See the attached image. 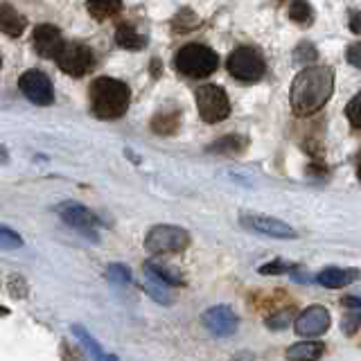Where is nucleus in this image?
<instances>
[{"instance_id":"1","label":"nucleus","mask_w":361,"mask_h":361,"mask_svg":"<svg viewBox=\"0 0 361 361\" xmlns=\"http://www.w3.org/2000/svg\"><path fill=\"white\" fill-rule=\"evenodd\" d=\"M334 91V72L327 66H307L291 81L289 104L294 115L307 118L330 102Z\"/></svg>"},{"instance_id":"2","label":"nucleus","mask_w":361,"mask_h":361,"mask_svg":"<svg viewBox=\"0 0 361 361\" xmlns=\"http://www.w3.org/2000/svg\"><path fill=\"white\" fill-rule=\"evenodd\" d=\"M88 100H91V109L98 118L115 120V118H122V115L126 113V109H129L131 91L120 79L100 77L91 84Z\"/></svg>"},{"instance_id":"3","label":"nucleus","mask_w":361,"mask_h":361,"mask_svg":"<svg viewBox=\"0 0 361 361\" xmlns=\"http://www.w3.org/2000/svg\"><path fill=\"white\" fill-rule=\"evenodd\" d=\"M176 70L180 75L201 79L212 75L219 68V55L208 46L201 44H188L176 52V61H174Z\"/></svg>"},{"instance_id":"4","label":"nucleus","mask_w":361,"mask_h":361,"mask_svg":"<svg viewBox=\"0 0 361 361\" xmlns=\"http://www.w3.org/2000/svg\"><path fill=\"white\" fill-rule=\"evenodd\" d=\"M190 247V232L178 226H154L145 237V249L152 256H172V253H183Z\"/></svg>"},{"instance_id":"5","label":"nucleus","mask_w":361,"mask_h":361,"mask_svg":"<svg viewBox=\"0 0 361 361\" xmlns=\"http://www.w3.org/2000/svg\"><path fill=\"white\" fill-rule=\"evenodd\" d=\"M226 68L230 75L239 81H258L262 79L264 72H267V61H264V57L256 48L242 46L230 52Z\"/></svg>"},{"instance_id":"6","label":"nucleus","mask_w":361,"mask_h":361,"mask_svg":"<svg viewBox=\"0 0 361 361\" xmlns=\"http://www.w3.org/2000/svg\"><path fill=\"white\" fill-rule=\"evenodd\" d=\"M197 109L201 120L208 124H217L230 115V100L221 86L206 84V86L197 88Z\"/></svg>"},{"instance_id":"7","label":"nucleus","mask_w":361,"mask_h":361,"mask_svg":"<svg viewBox=\"0 0 361 361\" xmlns=\"http://www.w3.org/2000/svg\"><path fill=\"white\" fill-rule=\"evenodd\" d=\"M57 66L70 77H84L95 68V55L84 44H66L57 57Z\"/></svg>"},{"instance_id":"8","label":"nucleus","mask_w":361,"mask_h":361,"mask_svg":"<svg viewBox=\"0 0 361 361\" xmlns=\"http://www.w3.org/2000/svg\"><path fill=\"white\" fill-rule=\"evenodd\" d=\"M18 88L32 104L48 106V104L55 102V88H52L50 77L46 75V72L37 70V68L25 70L23 75H20Z\"/></svg>"},{"instance_id":"9","label":"nucleus","mask_w":361,"mask_h":361,"mask_svg":"<svg viewBox=\"0 0 361 361\" xmlns=\"http://www.w3.org/2000/svg\"><path fill=\"white\" fill-rule=\"evenodd\" d=\"M59 217L66 221L70 228H75L79 232H84L88 239H98V226H100V219L93 215L88 208H84L75 201H66V204L57 206Z\"/></svg>"},{"instance_id":"10","label":"nucleus","mask_w":361,"mask_h":361,"mask_svg":"<svg viewBox=\"0 0 361 361\" xmlns=\"http://www.w3.org/2000/svg\"><path fill=\"white\" fill-rule=\"evenodd\" d=\"M330 321H332L330 312H327L323 305H312V307H307L298 318H296L294 327L301 336L314 339V336H321L330 330Z\"/></svg>"},{"instance_id":"11","label":"nucleus","mask_w":361,"mask_h":361,"mask_svg":"<svg viewBox=\"0 0 361 361\" xmlns=\"http://www.w3.org/2000/svg\"><path fill=\"white\" fill-rule=\"evenodd\" d=\"M239 221H242V226H247L253 232H260V235H269L275 239H294L296 237V230L289 224H284L282 219H275V217L244 215Z\"/></svg>"},{"instance_id":"12","label":"nucleus","mask_w":361,"mask_h":361,"mask_svg":"<svg viewBox=\"0 0 361 361\" xmlns=\"http://www.w3.org/2000/svg\"><path fill=\"white\" fill-rule=\"evenodd\" d=\"M204 323L215 336H230V334H235L239 318L230 307L217 305V307H210V310L204 314Z\"/></svg>"},{"instance_id":"13","label":"nucleus","mask_w":361,"mask_h":361,"mask_svg":"<svg viewBox=\"0 0 361 361\" xmlns=\"http://www.w3.org/2000/svg\"><path fill=\"white\" fill-rule=\"evenodd\" d=\"M32 46H34L39 57L57 59L61 48L66 46V44H63V37H61L59 27H55V25H39L34 29V37H32Z\"/></svg>"},{"instance_id":"14","label":"nucleus","mask_w":361,"mask_h":361,"mask_svg":"<svg viewBox=\"0 0 361 361\" xmlns=\"http://www.w3.org/2000/svg\"><path fill=\"white\" fill-rule=\"evenodd\" d=\"M361 278V271L359 269H339V267H330V269H323L318 273V282L327 289H341V287L353 284Z\"/></svg>"},{"instance_id":"15","label":"nucleus","mask_w":361,"mask_h":361,"mask_svg":"<svg viewBox=\"0 0 361 361\" xmlns=\"http://www.w3.org/2000/svg\"><path fill=\"white\" fill-rule=\"evenodd\" d=\"M25 29V18L9 3H0V32L7 37H20Z\"/></svg>"},{"instance_id":"16","label":"nucleus","mask_w":361,"mask_h":361,"mask_svg":"<svg viewBox=\"0 0 361 361\" xmlns=\"http://www.w3.org/2000/svg\"><path fill=\"white\" fill-rule=\"evenodd\" d=\"M145 271H147V278H154L161 284L167 287H183V278L180 273L172 267H163V264H156V262H147L145 264Z\"/></svg>"},{"instance_id":"17","label":"nucleus","mask_w":361,"mask_h":361,"mask_svg":"<svg viewBox=\"0 0 361 361\" xmlns=\"http://www.w3.org/2000/svg\"><path fill=\"white\" fill-rule=\"evenodd\" d=\"M115 41H118V46L124 50H143L147 46L145 34H140L131 23H122L118 27V32H115Z\"/></svg>"},{"instance_id":"18","label":"nucleus","mask_w":361,"mask_h":361,"mask_svg":"<svg viewBox=\"0 0 361 361\" xmlns=\"http://www.w3.org/2000/svg\"><path fill=\"white\" fill-rule=\"evenodd\" d=\"M86 9L95 20H109L122 12V0H88Z\"/></svg>"},{"instance_id":"19","label":"nucleus","mask_w":361,"mask_h":361,"mask_svg":"<svg viewBox=\"0 0 361 361\" xmlns=\"http://www.w3.org/2000/svg\"><path fill=\"white\" fill-rule=\"evenodd\" d=\"M178 124H180V113L178 111H158L154 115V120H152V129L156 133H161V136H169V133H174L178 129Z\"/></svg>"},{"instance_id":"20","label":"nucleus","mask_w":361,"mask_h":361,"mask_svg":"<svg viewBox=\"0 0 361 361\" xmlns=\"http://www.w3.org/2000/svg\"><path fill=\"white\" fill-rule=\"evenodd\" d=\"M325 346L321 341H303V343H294L287 350V359H318L323 357Z\"/></svg>"},{"instance_id":"21","label":"nucleus","mask_w":361,"mask_h":361,"mask_svg":"<svg viewBox=\"0 0 361 361\" xmlns=\"http://www.w3.org/2000/svg\"><path fill=\"white\" fill-rule=\"evenodd\" d=\"M289 16H291L294 23H298L303 27L314 23V12H312V7L307 5V0H294L291 7H289Z\"/></svg>"},{"instance_id":"22","label":"nucleus","mask_w":361,"mask_h":361,"mask_svg":"<svg viewBox=\"0 0 361 361\" xmlns=\"http://www.w3.org/2000/svg\"><path fill=\"white\" fill-rule=\"evenodd\" d=\"M242 145H244V140L239 136H226V138H221V140L212 143L208 152H212V154H239L244 150Z\"/></svg>"},{"instance_id":"23","label":"nucleus","mask_w":361,"mask_h":361,"mask_svg":"<svg viewBox=\"0 0 361 361\" xmlns=\"http://www.w3.org/2000/svg\"><path fill=\"white\" fill-rule=\"evenodd\" d=\"M199 25H201L199 16H195L192 12H190V9H183V12H178V14L174 16V20H172L174 32H180V34H183V32L195 29V27H199Z\"/></svg>"},{"instance_id":"24","label":"nucleus","mask_w":361,"mask_h":361,"mask_svg":"<svg viewBox=\"0 0 361 361\" xmlns=\"http://www.w3.org/2000/svg\"><path fill=\"white\" fill-rule=\"evenodd\" d=\"M346 115H348V122L353 124L355 129H361V93H357L355 98L348 102Z\"/></svg>"},{"instance_id":"25","label":"nucleus","mask_w":361,"mask_h":361,"mask_svg":"<svg viewBox=\"0 0 361 361\" xmlns=\"http://www.w3.org/2000/svg\"><path fill=\"white\" fill-rule=\"evenodd\" d=\"M359 325H361V310L359 307H348V314L343 316V332L353 336Z\"/></svg>"},{"instance_id":"26","label":"nucleus","mask_w":361,"mask_h":361,"mask_svg":"<svg viewBox=\"0 0 361 361\" xmlns=\"http://www.w3.org/2000/svg\"><path fill=\"white\" fill-rule=\"evenodd\" d=\"M20 247H23V239H20L18 232L0 226V249H20Z\"/></svg>"},{"instance_id":"27","label":"nucleus","mask_w":361,"mask_h":361,"mask_svg":"<svg viewBox=\"0 0 361 361\" xmlns=\"http://www.w3.org/2000/svg\"><path fill=\"white\" fill-rule=\"evenodd\" d=\"M316 57H318L316 48H314L312 44H307V41L294 50V61H296V63H312Z\"/></svg>"},{"instance_id":"28","label":"nucleus","mask_w":361,"mask_h":361,"mask_svg":"<svg viewBox=\"0 0 361 361\" xmlns=\"http://www.w3.org/2000/svg\"><path fill=\"white\" fill-rule=\"evenodd\" d=\"M294 269H296V264L275 260V262H269V264H262V267H260V273H262V275H275V273H289V271H294Z\"/></svg>"},{"instance_id":"29","label":"nucleus","mask_w":361,"mask_h":361,"mask_svg":"<svg viewBox=\"0 0 361 361\" xmlns=\"http://www.w3.org/2000/svg\"><path fill=\"white\" fill-rule=\"evenodd\" d=\"M75 334H77V336L81 339V341L86 343V346H88L91 350H93V355H95V357H100V359H113V355H106V353H102V348H100L98 343H95L93 339H91V336H88L86 332L81 330V327H75Z\"/></svg>"},{"instance_id":"30","label":"nucleus","mask_w":361,"mask_h":361,"mask_svg":"<svg viewBox=\"0 0 361 361\" xmlns=\"http://www.w3.org/2000/svg\"><path fill=\"white\" fill-rule=\"evenodd\" d=\"M346 59H348L350 66L361 68V41H357V44H353V46H348V50H346Z\"/></svg>"},{"instance_id":"31","label":"nucleus","mask_w":361,"mask_h":361,"mask_svg":"<svg viewBox=\"0 0 361 361\" xmlns=\"http://www.w3.org/2000/svg\"><path fill=\"white\" fill-rule=\"evenodd\" d=\"M109 278L118 282H129L131 275H129V269L122 267V264H113V267H109Z\"/></svg>"},{"instance_id":"32","label":"nucleus","mask_w":361,"mask_h":361,"mask_svg":"<svg viewBox=\"0 0 361 361\" xmlns=\"http://www.w3.org/2000/svg\"><path fill=\"white\" fill-rule=\"evenodd\" d=\"M291 318V312H282V314H275L271 318H267V325L271 327V330H282V327L289 323Z\"/></svg>"},{"instance_id":"33","label":"nucleus","mask_w":361,"mask_h":361,"mask_svg":"<svg viewBox=\"0 0 361 361\" xmlns=\"http://www.w3.org/2000/svg\"><path fill=\"white\" fill-rule=\"evenodd\" d=\"M350 29H353V34L361 37V12H357L353 18H350Z\"/></svg>"},{"instance_id":"34","label":"nucleus","mask_w":361,"mask_h":361,"mask_svg":"<svg viewBox=\"0 0 361 361\" xmlns=\"http://www.w3.org/2000/svg\"><path fill=\"white\" fill-rule=\"evenodd\" d=\"M343 307H359L361 310V298H355V296H346V298L341 301Z\"/></svg>"},{"instance_id":"35","label":"nucleus","mask_w":361,"mask_h":361,"mask_svg":"<svg viewBox=\"0 0 361 361\" xmlns=\"http://www.w3.org/2000/svg\"><path fill=\"white\" fill-rule=\"evenodd\" d=\"M9 163V156H7V150L3 145H0V165H7Z\"/></svg>"},{"instance_id":"36","label":"nucleus","mask_w":361,"mask_h":361,"mask_svg":"<svg viewBox=\"0 0 361 361\" xmlns=\"http://www.w3.org/2000/svg\"><path fill=\"white\" fill-rule=\"evenodd\" d=\"M357 176H359V180H361V163H359V169H357Z\"/></svg>"},{"instance_id":"37","label":"nucleus","mask_w":361,"mask_h":361,"mask_svg":"<svg viewBox=\"0 0 361 361\" xmlns=\"http://www.w3.org/2000/svg\"><path fill=\"white\" fill-rule=\"evenodd\" d=\"M0 66H3V59H0Z\"/></svg>"}]
</instances>
